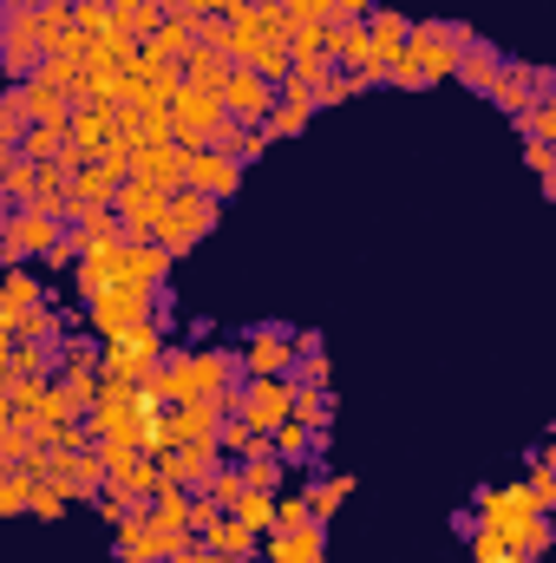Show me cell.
<instances>
[{
	"mask_svg": "<svg viewBox=\"0 0 556 563\" xmlns=\"http://www.w3.org/2000/svg\"><path fill=\"white\" fill-rule=\"evenodd\" d=\"M210 230H216V197H203V190H177L151 243H164L170 256H184V250H197Z\"/></svg>",
	"mask_w": 556,
	"mask_h": 563,
	"instance_id": "1",
	"label": "cell"
},
{
	"mask_svg": "<svg viewBox=\"0 0 556 563\" xmlns=\"http://www.w3.org/2000/svg\"><path fill=\"white\" fill-rule=\"evenodd\" d=\"M86 314H92V334H99V341H119V334H132V328H144V321L157 314V288H138V282H119L112 295L86 301Z\"/></svg>",
	"mask_w": 556,
	"mask_h": 563,
	"instance_id": "2",
	"label": "cell"
},
{
	"mask_svg": "<svg viewBox=\"0 0 556 563\" xmlns=\"http://www.w3.org/2000/svg\"><path fill=\"white\" fill-rule=\"evenodd\" d=\"M294 380H281V374H249L243 387H236V420H249L256 432H276V426L294 420Z\"/></svg>",
	"mask_w": 556,
	"mask_h": 563,
	"instance_id": "3",
	"label": "cell"
},
{
	"mask_svg": "<svg viewBox=\"0 0 556 563\" xmlns=\"http://www.w3.org/2000/svg\"><path fill=\"white\" fill-rule=\"evenodd\" d=\"M157 367H164V354H157V321H144L132 334H119V341H105V380H132V387H151L157 380Z\"/></svg>",
	"mask_w": 556,
	"mask_h": 563,
	"instance_id": "4",
	"label": "cell"
},
{
	"mask_svg": "<svg viewBox=\"0 0 556 563\" xmlns=\"http://www.w3.org/2000/svg\"><path fill=\"white\" fill-rule=\"evenodd\" d=\"M537 518H544V511H537L531 485H485V492H478V525L511 531V538H518V551H524V531H531Z\"/></svg>",
	"mask_w": 556,
	"mask_h": 563,
	"instance_id": "5",
	"label": "cell"
},
{
	"mask_svg": "<svg viewBox=\"0 0 556 563\" xmlns=\"http://www.w3.org/2000/svg\"><path fill=\"white\" fill-rule=\"evenodd\" d=\"M458 59H465V33L458 26H438V20H419L413 46H407V66L425 73V86L445 79V73H458Z\"/></svg>",
	"mask_w": 556,
	"mask_h": 563,
	"instance_id": "6",
	"label": "cell"
},
{
	"mask_svg": "<svg viewBox=\"0 0 556 563\" xmlns=\"http://www.w3.org/2000/svg\"><path fill=\"white\" fill-rule=\"evenodd\" d=\"M53 243H59V217H46V210H7V230H0L7 269H20L26 256H46Z\"/></svg>",
	"mask_w": 556,
	"mask_h": 563,
	"instance_id": "7",
	"label": "cell"
},
{
	"mask_svg": "<svg viewBox=\"0 0 556 563\" xmlns=\"http://www.w3.org/2000/svg\"><path fill=\"white\" fill-rule=\"evenodd\" d=\"M119 223H125V243H151L157 236V223H164V210H170V190H157V184H144L132 177L125 190H119Z\"/></svg>",
	"mask_w": 556,
	"mask_h": 563,
	"instance_id": "8",
	"label": "cell"
},
{
	"mask_svg": "<svg viewBox=\"0 0 556 563\" xmlns=\"http://www.w3.org/2000/svg\"><path fill=\"white\" fill-rule=\"evenodd\" d=\"M223 112H230L236 125H269V119H276V86L243 66V73L223 86Z\"/></svg>",
	"mask_w": 556,
	"mask_h": 563,
	"instance_id": "9",
	"label": "cell"
},
{
	"mask_svg": "<svg viewBox=\"0 0 556 563\" xmlns=\"http://www.w3.org/2000/svg\"><path fill=\"white\" fill-rule=\"evenodd\" d=\"M157 465H164V478H177L184 492H203V485L223 472V445H170Z\"/></svg>",
	"mask_w": 556,
	"mask_h": 563,
	"instance_id": "10",
	"label": "cell"
},
{
	"mask_svg": "<svg viewBox=\"0 0 556 563\" xmlns=\"http://www.w3.org/2000/svg\"><path fill=\"white\" fill-rule=\"evenodd\" d=\"M367 33H374V59L387 66V79H393V66L407 59V46H413V20L407 13H393V7H374L367 13Z\"/></svg>",
	"mask_w": 556,
	"mask_h": 563,
	"instance_id": "11",
	"label": "cell"
},
{
	"mask_svg": "<svg viewBox=\"0 0 556 563\" xmlns=\"http://www.w3.org/2000/svg\"><path fill=\"white\" fill-rule=\"evenodd\" d=\"M236 184H243V157H236V151H197V157H190V190H203V197L223 203Z\"/></svg>",
	"mask_w": 556,
	"mask_h": 563,
	"instance_id": "12",
	"label": "cell"
},
{
	"mask_svg": "<svg viewBox=\"0 0 556 563\" xmlns=\"http://www.w3.org/2000/svg\"><path fill=\"white\" fill-rule=\"evenodd\" d=\"M46 308V288L33 282V269L20 263V269H7V288H0V334H13L26 314H40Z\"/></svg>",
	"mask_w": 556,
	"mask_h": 563,
	"instance_id": "13",
	"label": "cell"
},
{
	"mask_svg": "<svg viewBox=\"0 0 556 563\" xmlns=\"http://www.w3.org/2000/svg\"><path fill=\"white\" fill-rule=\"evenodd\" d=\"M294 361H301V341H288L281 328H263V334L249 341V354H243L249 374H288Z\"/></svg>",
	"mask_w": 556,
	"mask_h": 563,
	"instance_id": "14",
	"label": "cell"
},
{
	"mask_svg": "<svg viewBox=\"0 0 556 563\" xmlns=\"http://www.w3.org/2000/svg\"><path fill=\"white\" fill-rule=\"evenodd\" d=\"M203 40H197V20H164L151 40H144V59H164V66H184L190 53H197Z\"/></svg>",
	"mask_w": 556,
	"mask_h": 563,
	"instance_id": "15",
	"label": "cell"
},
{
	"mask_svg": "<svg viewBox=\"0 0 556 563\" xmlns=\"http://www.w3.org/2000/svg\"><path fill=\"white\" fill-rule=\"evenodd\" d=\"M314 112H321L314 86H294V79H288V86H281V99H276V119H269V132H276V139H294V132H301Z\"/></svg>",
	"mask_w": 556,
	"mask_h": 563,
	"instance_id": "16",
	"label": "cell"
},
{
	"mask_svg": "<svg viewBox=\"0 0 556 563\" xmlns=\"http://www.w3.org/2000/svg\"><path fill=\"white\" fill-rule=\"evenodd\" d=\"M327 531L321 525H301V531H269V563H327L321 558Z\"/></svg>",
	"mask_w": 556,
	"mask_h": 563,
	"instance_id": "17",
	"label": "cell"
},
{
	"mask_svg": "<svg viewBox=\"0 0 556 563\" xmlns=\"http://www.w3.org/2000/svg\"><path fill=\"white\" fill-rule=\"evenodd\" d=\"M458 79H465L471 92H485V99H491V92H498V79H504V59H498V53H491L485 40H465V59H458Z\"/></svg>",
	"mask_w": 556,
	"mask_h": 563,
	"instance_id": "18",
	"label": "cell"
},
{
	"mask_svg": "<svg viewBox=\"0 0 556 563\" xmlns=\"http://www.w3.org/2000/svg\"><path fill=\"white\" fill-rule=\"evenodd\" d=\"M236 73H243V66H236L230 53H216V46H197V53L184 59V79H190V86H203V92H223Z\"/></svg>",
	"mask_w": 556,
	"mask_h": 563,
	"instance_id": "19",
	"label": "cell"
},
{
	"mask_svg": "<svg viewBox=\"0 0 556 563\" xmlns=\"http://www.w3.org/2000/svg\"><path fill=\"white\" fill-rule=\"evenodd\" d=\"M511 119H524L531 106H537V66H504V79H498V92H491Z\"/></svg>",
	"mask_w": 556,
	"mask_h": 563,
	"instance_id": "20",
	"label": "cell"
},
{
	"mask_svg": "<svg viewBox=\"0 0 556 563\" xmlns=\"http://www.w3.org/2000/svg\"><path fill=\"white\" fill-rule=\"evenodd\" d=\"M164 276H170V250L164 243H125V282L157 288Z\"/></svg>",
	"mask_w": 556,
	"mask_h": 563,
	"instance_id": "21",
	"label": "cell"
},
{
	"mask_svg": "<svg viewBox=\"0 0 556 563\" xmlns=\"http://www.w3.org/2000/svg\"><path fill=\"white\" fill-rule=\"evenodd\" d=\"M203 544H210L216 558H230V563H249V551H256V531H249L243 518H216V525L203 531Z\"/></svg>",
	"mask_w": 556,
	"mask_h": 563,
	"instance_id": "22",
	"label": "cell"
},
{
	"mask_svg": "<svg viewBox=\"0 0 556 563\" xmlns=\"http://www.w3.org/2000/svg\"><path fill=\"white\" fill-rule=\"evenodd\" d=\"M269 445H276L281 459H288V465H301V459H314V452H321V445H327V439H321V432H314V426L288 420V426H276V432H269Z\"/></svg>",
	"mask_w": 556,
	"mask_h": 563,
	"instance_id": "23",
	"label": "cell"
},
{
	"mask_svg": "<svg viewBox=\"0 0 556 563\" xmlns=\"http://www.w3.org/2000/svg\"><path fill=\"white\" fill-rule=\"evenodd\" d=\"M33 492H40L33 465H7L0 472V511H33Z\"/></svg>",
	"mask_w": 556,
	"mask_h": 563,
	"instance_id": "24",
	"label": "cell"
},
{
	"mask_svg": "<svg viewBox=\"0 0 556 563\" xmlns=\"http://www.w3.org/2000/svg\"><path fill=\"white\" fill-rule=\"evenodd\" d=\"M203 492H210V505H216V511H230V518H236V511H243V498H249L256 485H249L243 472H230V465H223V472H216V478H210Z\"/></svg>",
	"mask_w": 556,
	"mask_h": 563,
	"instance_id": "25",
	"label": "cell"
},
{
	"mask_svg": "<svg viewBox=\"0 0 556 563\" xmlns=\"http://www.w3.org/2000/svg\"><path fill=\"white\" fill-rule=\"evenodd\" d=\"M26 132H33V112H26L20 86H7V99H0V144H26Z\"/></svg>",
	"mask_w": 556,
	"mask_h": 563,
	"instance_id": "26",
	"label": "cell"
},
{
	"mask_svg": "<svg viewBox=\"0 0 556 563\" xmlns=\"http://www.w3.org/2000/svg\"><path fill=\"white\" fill-rule=\"evenodd\" d=\"M281 472H288V459H281L276 445H269V452H256V459H243V478H249L256 492H281Z\"/></svg>",
	"mask_w": 556,
	"mask_h": 563,
	"instance_id": "27",
	"label": "cell"
},
{
	"mask_svg": "<svg viewBox=\"0 0 556 563\" xmlns=\"http://www.w3.org/2000/svg\"><path fill=\"white\" fill-rule=\"evenodd\" d=\"M294 420L314 426V432H327V420H334V400H327L321 387H301V394H294Z\"/></svg>",
	"mask_w": 556,
	"mask_h": 563,
	"instance_id": "28",
	"label": "cell"
},
{
	"mask_svg": "<svg viewBox=\"0 0 556 563\" xmlns=\"http://www.w3.org/2000/svg\"><path fill=\"white\" fill-rule=\"evenodd\" d=\"M301 525H321V518H314V498H308V492L276 498V531H301Z\"/></svg>",
	"mask_w": 556,
	"mask_h": 563,
	"instance_id": "29",
	"label": "cell"
},
{
	"mask_svg": "<svg viewBox=\"0 0 556 563\" xmlns=\"http://www.w3.org/2000/svg\"><path fill=\"white\" fill-rule=\"evenodd\" d=\"M518 132H524V139L556 144V92H551V99H537V106H531V112L518 119Z\"/></svg>",
	"mask_w": 556,
	"mask_h": 563,
	"instance_id": "30",
	"label": "cell"
},
{
	"mask_svg": "<svg viewBox=\"0 0 556 563\" xmlns=\"http://www.w3.org/2000/svg\"><path fill=\"white\" fill-rule=\"evenodd\" d=\"M236 518H243V525H249L256 538H263V531H276V492H249Z\"/></svg>",
	"mask_w": 556,
	"mask_h": 563,
	"instance_id": "31",
	"label": "cell"
},
{
	"mask_svg": "<svg viewBox=\"0 0 556 563\" xmlns=\"http://www.w3.org/2000/svg\"><path fill=\"white\" fill-rule=\"evenodd\" d=\"M524 485H531L537 511H556V452H544V459H537V472H531Z\"/></svg>",
	"mask_w": 556,
	"mask_h": 563,
	"instance_id": "32",
	"label": "cell"
},
{
	"mask_svg": "<svg viewBox=\"0 0 556 563\" xmlns=\"http://www.w3.org/2000/svg\"><path fill=\"white\" fill-rule=\"evenodd\" d=\"M354 92H367V86H360V79H354V73H327V79H321V86H314V99H321V106H347V99H354Z\"/></svg>",
	"mask_w": 556,
	"mask_h": 563,
	"instance_id": "33",
	"label": "cell"
},
{
	"mask_svg": "<svg viewBox=\"0 0 556 563\" xmlns=\"http://www.w3.org/2000/svg\"><path fill=\"white\" fill-rule=\"evenodd\" d=\"M347 492H354V478H321V485H314V492H308V498H314V518H334V511H341V498H347Z\"/></svg>",
	"mask_w": 556,
	"mask_h": 563,
	"instance_id": "34",
	"label": "cell"
},
{
	"mask_svg": "<svg viewBox=\"0 0 556 563\" xmlns=\"http://www.w3.org/2000/svg\"><path fill=\"white\" fill-rule=\"evenodd\" d=\"M59 511H66V492L40 478V492H33V518H59Z\"/></svg>",
	"mask_w": 556,
	"mask_h": 563,
	"instance_id": "35",
	"label": "cell"
},
{
	"mask_svg": "<svg viewBox=\"0 0 556 563\" xmlns=\"http://www.w3.org/2000/svg\"><path fill=\"white\" fill-rule=\"evenodd\" d=\"M524 157H531V170H551V164H556V151H551L544 139H531V144H524Z\"/></svg>",
	"mask_w": 556,
	"mask_h": 563,
	"instance_id": "36",
	"label": "cell"
},
{
	"mask_svg": "<svg viewBox=\"0 0 556 563\" xmlns=\"http://www.w3.org/2000/svg\"><path fill=\"white\" fill-rule=\"evenodd\" d=\"M33 7H40V0H33Z\"/></svg>",
	"mask_w": 556,
	"mask_h": 563,
	"instance_id": "37",
	"label": "cell"
}]
</instances>
